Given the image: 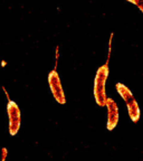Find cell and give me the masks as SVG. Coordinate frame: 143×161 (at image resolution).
I'll return each instance as SVG.
<instances>
[{"instance_id":"obj_3","label":"cell","mask_w":143,"mask_h":161,"mask_svg":"<svg viewBox=\"0 0 143 161\" xmlns=\"http://www.w3.org/2000/svg\"><path fill=\"white\" fill-rule=\"evenodd\" d=\"M48 85H49L50 92L53 94L56 102L59 104H66L65 92L63 90L62 80H60L56 68L49 72V74H48Z\"/></svg>"},{"instance_id":"obj_8","label":"cell","mask_w":143,"mask_h":161,"mask_svg":"<svg viewBox=\"0 0 143 161\" xmlns=\"http://www.w3.org/2000/svg\"><path fill=\"white\" fill-rule=\"evenodd\" d=\"M136 7H138L139 9H140L141 13L143 14V0H140V3H138V6H136Z\"/></svg>"},{"instance_id":"obj_7","label":"cell","mask_w":143,"mask_h":161,"mask_svg":"<svg viewBox=\"0 0 143 161\" xmlns=\"http://www.w3.org/2000/svg\"><path fill=\"white\" fill-rule=\"evenodd\" d=\"M7 157H8L7 148H3V149H1V161H6Z\"/></svg>"},{"instance_id":"obj_2","label":"cell","mask_w":143,"mask_h":161,"mask_svg":"<svg viewBox=\"0 0 143 161\" xmlns=\"http://www.w3.org/2000/svg\"><path fill=\"white\" fill-rule=\"evenodd\" d=\"M7 114H8V120H9V125H8V130H9L10 136H16L19 132L20 125H21V112L18 106V104L11 98L8 100L7 103Z\"/></svg>"},{"instance_id":"obj_5","label":"cell","mask_w":143,"mask_h":161,"mask_svg":"<svg viewBox=\"0 0 143 161\" xmlns=\"http://www.w3.org/2000/svg\"><path fill=\"white\" fill-rule=\"evenodd\" d=\"M126 106H128V113H129V116H130L131 121L134 122V123H138L139 120H140L141 111H140V106H139L135 98H133V100H131L130 102H128Z\"/></svg>"},{"instance_id":"obj_9","label":"cell","mask_w":143,"mask_h":161,"mask_svg":"<svg viewBox=\"0 0 143 161\" xmlns=\"http://www.w3.org/2000/svg\"><path fill=\"white\" fill-rule=\"evenodd\" d=\"M125 1H129V3H133L134 6H138V3H140V0H125Z\"/></svg>"},{"instance_id":"obj_1","label":"cell","mask_w":143,"mask_h":161,"mask_svg":"<svg viewBox=\"0 0 143 161\" xmlns=\"http://www.w3.org/2000/svg\"><path fill=\"white\" fill-rule=\"evenodd\" d=\"M108 60H106V63L104 65H102L101 67H98L97 72H96L95 80H94V98L95 102L100 108H105L106 102H107V96H106V91H105V85L106 80L108 77Z\"/></svg>"},{"instance_id":"obj_6","label":"cell","mask_w":143,"mask_h":161,"mask_svg":"<svg viewBox=\"0 0 143 161\" xmlns=\"http://www.w3.org/2000/svg\"><path fill=\"white\" fill-rule=\"evenodd\" d=\"M115 87H116V91H118V93L120 94L121 97L123 98V101L125 102V103H128V102H130L131 100H133L134 98V96H133V94H132V92H131V90L125 85V84L116 83Z\"/></svg>"},{"instance_id":"obj_4","label":"cell","mask_w":143,"mask_h":161,"mask_svg":"<svg viewBox=\"0 0 143 161\" xmlns=\"http://www.w3.org/2000/svg\"><path fill=\"white\" fill-rule=\"evenodd\" d=\"M106 108H107V122H106V129L108 131H113L118 124V108L116 102L113 98L107 97L106 102Z\"/></svg>"}]
</instances>
